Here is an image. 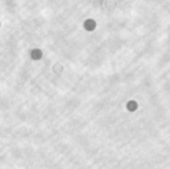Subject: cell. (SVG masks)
<instances>
[{
	"mask_svg": "<svg viewBox=\"0 0 170 169\" xmlns=\"http://www.w3.org/2000/svg\"><path fill=\"white\" fill-rule=\"evenodd\" d=\"M95 22L93 20H88L85 23V28H94Z\"/></svg>",
	"mask_w": 170,
	"mask_h": 169,
	"instance_id": "6da1fadb",
	"label": "cell"
}]
</instances>
